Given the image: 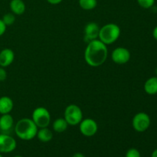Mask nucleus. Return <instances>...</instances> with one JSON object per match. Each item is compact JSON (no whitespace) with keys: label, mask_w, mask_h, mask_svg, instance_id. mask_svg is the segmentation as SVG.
<instances>
[{"label":"nucleus","mask_w":157,"mask_h":157,"mask_svg":"<svg viewBox=\"0 0 157 157\" xmlns=\"http://www.w3.org/2000/svg\"><path fill=\"white\" fill-rule=\"evenodd\" d=\"M64 118L68 125L77 126L81 122L83 118V112L81 107L76 104H70L64 110Z\"/></svg>","instance_id":"20e7f679"},{"label":"nucleus","mask_w":157,"mask_h":157,"mask_svg":"<svg viewBox=\"0 0 157 157\" xmlns=\"http://www.w3.org/2000/svg\"><path fill=\"white\" fill-rule=\"evenodd\" d=\"M0 157H3L2 155V153H0Z\"/></svg>","instance_id":"c756f323"},{"label":"nucleus","mask_w":157,"mask_h":157,"mask_svg":"<svg viewBox=\"0 0 157 157\" xmlns=\"http://www.w3.org/2000/svg\"><path fill=\"white\" fill-rule=\"evenodd\" d=\"M153 37L154 38L155 40L157 41V25L153 29Z\"/></svg>","instance_id":"393cba45"},{"label":"nucleus","mask_w":157,"mask_h":157,"mask_svg":"<svg viewBox=\"0 0 157 157\" xmlns=\"http://www.w3.org/2000/svg\"><path fill=\"white\" fill-rule=\"evenodd\" d=\"M2 20L6 26L12 25L15 21V15L13 13H6L3 15Z\"/></svg>","instance_id":"6ab92c4d"},{"label":"nucleus","mask_w":157,"mask_h":157,"mask_svg":"<svg viewBox=\"0 0 157 157\" xmlns=\"http://www.w3.org/2000/svg\"><path fill=\"white\" fill-rule=\"evenodd\" d=\"M9 7L12 13L16 15H22L25 11V4L22 0H12Z\"/></svg>","instance_id":"2eb2a0df"},{"label":"nucleus","mask_w":157,"mask_h":157,"mask_svg":"<svg viewBox=\"0 0 157 157\" xmlns=\"http://www.w3.org/2000/svg\"><path fill=\"white\" fill-rule=\"evenodd\" d=\"M6 27L7 26L5 25V23L3 22V21L2 19H0V37L2 36L5 34L6 31Z\"/></svg>","instance_id":"5701e85b"},{"label":"nucleus","mask_w":157,"mask_h":157,"mask_svg":"<svg viewBox=\"0 0 157 157\" xmlns=\"http://www.w3.org/2000/svg\"><path fill=\"white\" fill-rule=\"evenodd\" d=\"M78 3L82 9L90 11L96 8L98 1L97 0H79Z\"/></svg>","instance_id":"a211bd4d"},{"label":"nucleus","mask_w":157,"mask_h":157,"mask_svg":"<svg viewBox=\"0 0 157 157\" xmlns=\"http://www.w3.org/2000/svg\"><path fill=\"white\" fill-rule=\"evenodd\" d=\"M144 90L149 95H155L157 94V77H151L146 81L144 86Z\"/></svg>","instance_id":"4468645a"},{"label":"nucleus","mask_w":157,"mask_h":157,"mask_svg":"<svg viewBox=\"0 0 157 157\" xmlns=\"http://www.w3.org/2000/svg\"><path fill=\"white\" fill-rule=\"evenodd\" d=\"M67 127H68V124L64 118H58L54 121L53 124H52V128H53L54 131L58 133L65 131L67 129Z\"/></svg>","instance_id":"f3484780"},{"label":"nucleus","mask_w":157,"mask_h":157,"mask_svg":"<svg viewBox=\"0 0 157 157\" xmlns=\"http://www.w3.org/2000/svg\"><path fill=\"white\" fill-rule=\"evenodd\" d=\"M151 157H157V149L153 150L151 154Z\"/></svg>","instance_id":"bb28decb"},{"label":"nucleus","mask_w":157,"mask_h":157,"mask_svg":"<svg viewBox=\"0 0 157 157\" xmlns=\"http://www.w3.org/2000/svg\"><path fill=\"white\" fill-rule=\"evenodd\" d=\"M130 51L124 47H117L112 52L111 59L117 64H127L130 60Z\"/></svg>","instance_id":"1a4fd4ad"},{"label":"nucleus","mask_w":157,"mask_h":157,"mask_svg":"<svg viewBox=\"0 0 157 157\" xmlns=\"http://www.w3.org/2000/svg\"><path fill=\"white\" fill-rule=\"evenodd\" d=\"M125 157H141L140 152L136 148H130L126 153Z\"/></svg>","instance_id":"412c9836"},{"label":"nucleus","mask_w":157,"mask_h":157,"mask_svg":"<svg viewBox=\"0 0 157 157\" xmlns=\"http://www.w3.org/2000/svg\"><path fill=\"white\" fill-rule=\"evenodd\" d=\"M156 77H157V67L156 68Z\"/></svg>","instance_id":"c85d7f7f"},{"label":"nucleus","mask_w":157,"mask_h":157,"mask_svg":"<svg viewBox=\"0 0 157 157\" xmlns=\"http://www.w3.org/2000/svg\"><path fill=\"white\" fill-rule=\"evenodd\" d=\"M0 133H1V130H0Z\"/></svg>","instance_id":"7c9ffc66"},{"label":"nucleus","mask_w":157,"mask_h":157,"mask_svg":"<svg viewBox=\"0 0 157 157\" xmlns=\"http://www.w3.org/2000/svg\"><path fill=\"white\" fill-rule=\"evenodd\" d=\"M151 124L150 116L147 113L140 112L134 115L132 120L133 128L138 133H143L147 130Z\"/></svg>","instance_id":"423d86ee"},{"label":"nucleus","mask_w":157,"mask_h":157,"mask_svg":"<svg viewBox=\"0 0 157 157\" xmlns=\"http://www.w3.org/2000/svg\"><path fill=\"white\" fill-rule=\"evenodd\" d=\"M15 60V53L10 48H4L0 52V67H7Z\"/></svg>","instance_id":"9b49d317"},{"label":"nucleus","mask_w":157,"mask_h":157,"mask_svg":"<svg viewBox=\"0 0 157 157\" xmlns=\"http://www.w3.org/2000/svg\"><path fill=\"white\" fill-rule=\"evenodd\" d=\"M38 130V127L29 118L20 119L14 127V131L16 136L25 141L33 140L36 136Z\"/></svg>","instance_id":"f03ea898"},{"label":"nucleus","mask_w":157,"mask_h":157,"mask_svg":"<svg viewBox=\"0 0 157 157\" xmlns=\"http://www.w3.org/2000/svg\"><path fill=\"white\" fill-rule=\"evenodd\" d=\"M136 2L140 7L146 9H150L155 4V0H136Z\"/></svg>","instance_id":"aec40b11"},{"label":"nucleus","mask_w":157,"mask_h":157,"mask_svg":"<svg viewBox=\"0 0 157 157\" xmlns=\"http://www.w3.org/2000/svg\"><path fill=\"white\" fill-rule=\"evenodd\" d=\"M50 112L44 107H38L32 112V120L38 128L48 127L51 123Z\"/></svg>","instance_id":"39448f33"},{"label":"nucleus","mask_w":157,"mask_h":157,"mask_svg":"<svg viewBox=\"0 0 157 157\" xmlns=\"http://www.w3.org/2000/svg\"><path fill=\"white\" fill-rule=\"evenodd\" d=\"M14 107L13 101L8 96L0 98V114H7L12 112Z\"/></svg>","instance_id":"ddd939ff"},{"label":"nucleus","mask_w":157,"mask_h":157,"mask_svg":"<svg viewBox=\"0 0 157 157\" xmlns=\"http://www.w3.org/2000/svg\"><path fill=\"white\" fill-rule=\"evenodd\" d=\"M36 136L41 142L48 143L53 139V133L48 127L38 128Z\"/></svg>","instance_id":"dca6fc26"},{"label":"nucleus","mask_w":157,"mask_h":157,"mask_svg":"<svg viewBox=\"0 0 157 157\" xmlns=\"http://www.w3.org/2000/svg\"><path fill=\"white\" fill-rule=\"evenodd\" d=\"M17 142L9 133H0V153H9L16 149Z\"/></svg>","instance_id":"6e6552de"},{"label":"nucleus","mask_w":157,"mask_h":157,"mask_svg":"<svg viewBox=\"0 0 157 157\" xmlns=\"http://www.w3.org/2000/svg\"><path fill=\"white\" fill-rule=\"evenodd\" d=\"M121 34V29L115 23H108L100 28L98 39L106 45L112 44L117 41Z\"/></svg>","instance_id":"7ed1b4c3"},{"label":"nucleus","mask_w":157,"mask_h":157,"mask_svg":"<svg viewBox=\"0 0 157 157\" xmlns=\"http://www.w3.org/2000/svg\"><path fill=\"white\" fill-rule=\"evenodd\" d=\"M79 130L81 134L87 137L94 136L98 130V125L91 118L83 119L79 124Z\"/></svg>","instance_id":"0eeeda50"},{"label":"nucleus","mask_w":157,"mask_h":157,"mask_svg":"<svg viewBox=\"0 0 157 157\" xmlns=\"http://www.w3.org/2000/svg\"><path fill=\"white\" fill-rule=\"evenodd\" d=\"M14 157H23V156H14Z\"/></svg>","instance_id":"cd10ccee"},{"label":"nucleus","mask_w":157,"mask_h":157,"mask_svg":"<svg viewBox=\"0 0 157 157\" xmlns=\"http://www.w3.org/2000/svg\"><path fill=\"white\" fill-rule=\"evenodd\" d=\"M62 1L63 0H47L48 2L50 3V4H52V5L60 4V3H61Z\"/></svg>","instance_id":"b1692460"},{"label":"nucleus","mask_w":157,"mask_h":157,"mask_svg":"<svg viewBox=\"0 0 157 157\" xmlns=\"http://www.w3.org/2000/svg\"><path fill=\"white\" fill-rule=\"evenodd\" d=\"M72 157H85L82 153H80V152H78V153H75V154L72 156Z\"/></svg>","instance_id":"a878e982"},{"label":"nucleus","mask_w":157,"mask_h":157,"mask_svg":"<svg viewBox=\"0 0 157 157\" xmlns=\"http://www.w3.org/2000/svg\"><path fill=\"white\" fill-rule=\"evenodd\" d=\"M14 128V119L10 113L2 114L0 117V130L1 133H9Z\"/></svg>","instance_id":"f8f14e48"},{"label":"nucleus","mask_w":157,"mask_h":157,"mask_svg":"<svg viewBox=\"0 0 157 157\" xmlns=\"http://www.w3.org/2000/svg\"><path fill=\"white\" fill-rule=\"evenodd\" d=\"M100 27L96 22H88L84 27V40L87 43L93 41V40L98 39L99 35Z\"/></svg>","instance_id":"9d476101"},{"label":"nucleus","mask_w":157,"mask_h":157,"mask_svg":"<svg viewBox=\"0 0 157 157\" xmlns=\"http://www.w3.org/2000/svg\"><path fill=\"white\" fill-rule=\"evenodd\" d=\"M7 78V72L5 67H0V81H4Z\"/></svg>","instance_id":"4be33fe9"},{"label":"nucleus","mask_w":157,"mask_h":157,"mask_svg":"<svg viewBox=\"0 0 157 157\" xmlns=\"http://www.w3.org/2000/svg\"><path fill=\"white\" fill-rule=\"evenodd\" d=\"M107 56L108 49L107 45L98 38L87 43L84 51V60L89 66L100 67L105 62Z\"/></svg>","instance_id":"f257e3e1"}]
</instances>
